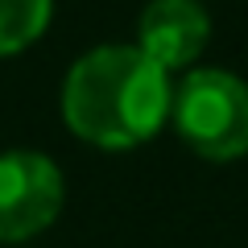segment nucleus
I'll use <instances>...</instances> for the list:
<instances>
[{
  "mask_svg": "<svg viewBox=\"0 0 248 248\" xmlns=\"http://www.w3.org/2000/svg\"><path fill=\"white\" fill-rule=\"evenodd\" d=\"M174 83L137 46H95L62 83V124L91 149L124 153L153 141L170 120Z\"/></svg>",
  "mask_w": 248,
  "mask_h": 248,
  "instance_id": "1",
  "label": "nucleus"
},
{
  "mask_svg": "<svg viewBox=\"0 0 248 248\" xmlns=\"http://www.w3.org/2000/svg\"><path fill=\"white\" fill-rule=\"evenodd\" d=\"M178 137L207 161H236L248 153V83L223 66H199L170 104Z\"/></svg>",
  "mask_w": 248,
  "mask_h": 248,
  "instance_id": "2",
  "label": "nucleus"
},
{
  "mask_svg": "<svg viewBox=\"0 0 248 248\" xmlns=\"http://www.w3.org/2000/svg\"><path fill=\"white\" fill-rule=\"evenodd\" d=\"M66 182L54 157L33 149L0 153V244L33 240L58 219Z\"/></svg>",
  "mask_w": 248,
  "mask_h": 248,
  "instance_id": "3",
  "label": "nucleus"
},
{
  "mask_svg": "<svg viewBox=\"0 0 248 248\" xmlns=\"http://www.w3.org/2000/svg\"><path fill=\"white\" fill-rule=\"evenodd\" d=\"M211 42V17L199 0H149L137 21V50L161 71H186Z\"/></svg>",
  "mask_w": 248,
  "mask_h": 248,
  "instance_id": "4",
  "label": "nucleus"
},
{
  "mask_svg": "<svg viewBox=\"0 0 248 248\" xmlns=\"http://www.w3.org/2000/svg\"><path fill=\"white\" fill-rule=\"evenodd\" d=\"M54 0H0V58L21 54L50 29Z\"/></svg>",
  "mask_w": 248,
  "mask_h": 248,
  "instance_id": "5",
  "label": "nucleus"
}]
</instances>
